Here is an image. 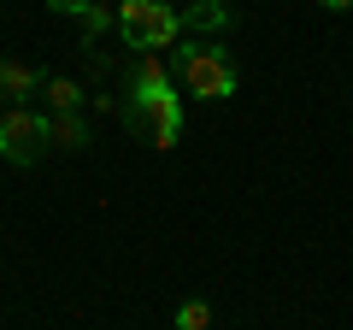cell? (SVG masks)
I'll use <instances>...</instances> for the list:
<instances>
[{"mask_svg":"<svg viewBox=\"0 0 353 330\" xmlns=\"http://www.w3.org/2000/svg\"><path fill=\"white\" fill-rule=\"evenodd\" d=\"M48 148H53V118L30 113V106H6V118H0V159L36 165Z\"/></svg>","mask_w":353,"mask_h":330,"instance_id":"277c9868","label":"cell"},{"mask_svg":"<svg viewBox=\"0 0 353 330\" xmlns=\"http://www.w3.org/2000/svg\"><path fill=\"white\" fill-rule=\"evenodd\" d=\"M48 6H53V12H59V18H83L88 6H94V0H48Z\"/></svg>","mask_w":353,"mask_h":330,"instance_id":"8fae6325","label":"cell"},{"mask_svg":"<svg viewBox=\"0 0 353 330\" xmlns=\"http://www.w3.org/2000/svg\"><path fill=\"white\" fill-rule=\"evenodd\" d=\"M118 36L136 53L176 48V41H183V12H176L171 0H124V6H118Z\"/></svg>","mask_w":353,"mask_h":330,"instance_id":"3957f363","label":"cell"},{"mask_svg":"<svg viewBox=\"0 0 353 330\" xmlns=\"http://www.w3.org/2000/svg\"><path fill=\"white\" fill-rule=\"evenodd\" d=\"M318 6H324V12H347L353 0H318Z\"/></svg>","mask_w":353,"mask_h":330,"instance_id":"7c38bea8","label":"cell"},{"mask_svg":"<svg viewBox=\"0 0 353 330\" xmlns=\"http://www.w3.org/2000/svg\"><path fill=\"white\" fill-rule=\"evenodd\" d=\"M48 101H53V113H77V106H83V89L65 83V77H53V83H48Z\"/></svg>","mask_w":353,"mask_h":330,"instance_id":"ba28073f","label":"cell"},{"mask_svg":"<svg viewBox=\"0 0 353 330\" xmlns=\"http://www.w3.org/2000/svg\"><path fill=\"white\" fill-rule=\"evenodd\" d=\"M36 89H41V71H36V65H24V59H0V101L24 106Z\"/></svg>","mask_w":353,"mask_h":330,"instance_id":"5b68a950","label":"cell"},{"mask_svg":"<svg viewBox=\"0 0 353 330\" xmlns=\"http://www.w3.org/2000/svg\"><path fill=\"white\" fill-rule=\"evenodd\" d=\"M176 330H212V307L206 301H183L176 307Z\"/></svg>","mask_w":353,"mask_h":330,"instance_id":"9c48e42d","label":"cell"},{"mask_svg":"<svg viewBox=\"0 0 353 330\" xmlns=\"http://www.w3.org/2000/svg\"><path fill=\"white\" fill-rule=\"evenodd\" d=\"M88 142V130H83V118L77 113H53V148H65V153H77Z\"/></svg>","mask_w":353,"mask_h":330,"instance_id":"52a82bcc","label":"cell"},{"mask_svg":"<svg viewBox=\"0 0 353 330\" xmlns=\"http://www.w3.org/2000/svg\"><path fill=\"white\" fill-rule=\"evenodd\" d=\"M124 124L136 130L141 142H153V148H176V136H183V95H176V77H171V59H159V53H136V65H130V95H124Z\"/></svg>","mask_w":353,"mask_h":330,"instance_id":"6da1fadb","label":"cell"},{"mask_svg":"<svg viewBox=\"0 0 353 330\" xmlns=\"http://www.w3.org/2000/svg\"><path fill=\"white\" fill-rule=\"evenodd\" d=\"M171 77L183 83V95H201V101H230L236 95V65H230L224 48H206L201 36L176 41L171 48Z\"/></svg>","mask_w":353,"mask_h":330,"instance_id":"7a4b0ae2","label":"cell"},{"mask_svg":"<svg viewBox=\"0 0 353 330\" xmlns=\"http://www.w3.org/2000/svg\"><path fill=\"white\" fill-rule=\"evenodd\" d=\"M77 24H83V36H88V41H94V36H101V30H106V24H118V18H112V12H106L101 0H94V6H88V12H83V18H77Z\"/></svg>","mask_w":353,"mask_h":330,"instance_id":"30bf717a","label":"cell"},{"mask_svg":"<svg viewBox=\"0 0 353 330\" xmlns=\"http://www.w3.org/2000/svg\"><path fill=\"white\" fill-rule=\"evenodd\" d=\"M230 24H236V6H230V0H194V6H183V30H189V36L230 30Z\"/></svg>","mask_w":353,"mask_h":330,"instance_id":"8992f818","label":"cell"}]
</instances>
